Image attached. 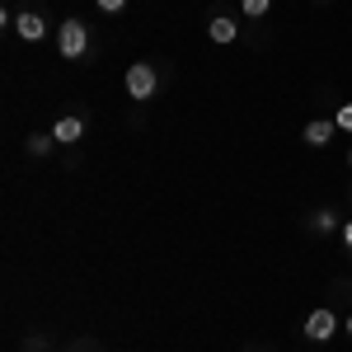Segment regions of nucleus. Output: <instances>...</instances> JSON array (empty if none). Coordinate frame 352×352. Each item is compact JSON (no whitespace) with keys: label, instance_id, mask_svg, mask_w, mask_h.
<instances>
[{"label":"nucleus","instance_id":"obj_1","mask_svg":"<svg viewBox=\"0 0 352 352\" xmlns=\"http://www.w3.org/2000/svg\"><path fill=\"white\" fill-rule=\"evenodd\" d=\"M56 52L66 56V61H80V56H89V28H85L80 19L56 24Z\"/></svg>","mask_w":352,"mask_h":352},{"label":"nucleus","instance_id":"obj_2","mask_svg":"<svg viewBox=\"0 0 352 352\" xmlns=\"http://www.w3.org/2000/svg\"><path fill=\"white\" fill-rule=\"evenodd\" d=\"M122 85H127V94H132L136 104H146V99L160 89V76H155V66H151V61H132V66H127V76H122Z\"/></svg>","mask_w":352,"mask_h":352},{"label":"nucleus","instance_id":"obj_3","mask_svg":"<svg viewBox=\"0 0 352 352\" xmlns=\"http://www.w3.org/2000/svg\"><path fill=\"white\" fill-rule=\"evenodd\" d=\"M333 333H338V315H333V310H310V315H305V338H310V343H329V338H333Z\"/></svg>","mask_w":352,"mask_h":352},{"label":"nucleus","instance_id":"obj_4","mask_svg":"<svg viewBox=\"0 0 352 352\" xmlns=\"http://www.w3.org/2000/svg\"><path fill=\"white\" fill-rule=\"evenodd\" d=\"M14 33H19L24 43H43V38H47V19H43L38 10H24V14L14 19Z\"/></svg>","mask_w":352,"mask_h":352},{"label":"nucleus","instance_id":"obj_5","mask_svg":"<svg viewBox=\"0 0 352 352\" xmlns=\"http://www.w3.org/2000/svg\"><path fill=\"white\" fill-rule=\"evenodd\" d=\"M52 136H56V146H76V141H85V118H56L52 122Z\"/></svg>","mask_w":352,"mask_h":352},{"label":"nucleus","instance_id":"obj_6","mask_svg":"<svg viewBox=\"0 0 352 352\" xmlns=\"http://www.w3.org/2000/svg\"><path fill=\"white\" fill-rule=\"evenodd\" d=\"M333 132H338V122H333V118H315V122H305V146H315V151H320V146H329V141H333Z\"/></svg>","mask_w":352,"mask_h":352},{"label":"nucleus","instance_id":"obj_7","mask_svg":"<svg viewBox=\"0 0 352 352\" xmlns=\"http://www.w3.org/2000/svg\"><path fill=\"white\" fill-rule=\"evenodd\" d=\"M207 38H212V43H235V38H240V24H235L230 14H212V24H207Z\"/></svg>","mask_w":352,"mask_h":352},{"label":"nucleus","instance_id":"obj_8","mask_svg":"<svg viewBox=\"0 0 352 352\" xmlns=\"http://www.w3.org/2000/svg\"><path fill=\"white\" fill-rule=\"evenodd\" d=\"M310 230H315V235H333V230H338V212H333V207L310 212Z\"/></svg>","mask_w":352,"mask_h":352},{"label":"nucleus","instance_id":"obj_9","mask_svg":"<svg viewBox=\"0 0 352 352\" xmlns=\"http://www.w3.org/2000/svg\"><path fill=\"white\" fill-rule=\"evenodd\" d=\"M52 146H56L52 132H33V136H28V155H38V160H43V155H52Z\"/></svg>","mask_w":352,"mask_h":352},{"label":"nucleus","instance_id":"obj_10","mask_svg":"<svg viewBox=\"0 0 352 352\" xmlns=\"http://www.w3.org/2000/svg\"><path fill=\"white\" fill-rule=\"evenodd\" d=\"M268 10H272V0H240V14H244V19H263Z\"/></svg>","mask_w":352,"mask_h":352},{"label":"nucleus","instance_id":"obj_11","mask_svg":"<svg viewBox=\"0 0 352 352\" xmlns=\"http://www.w3.org/2000/svg\"><path fill=\"white\" fill-rule=\"evenodd\" d=\"M333 122H338V132H352V104H338Z\"/></svg>","mask_w":352,"mask_h":352},{"label":"nucleus","instance_id":"obj_12","mask_svg":"<svg viewBox=\"0 0 352 352\" xmlns=\"http://www.w3.org/2000/svg\"><path fill=\"white\" fill-rule=\"evenodd\" d=\"M94 5H99L104 14H122V10H127V0H94Z\"/></svg>","mask_w":352,"mask_h":352},{"label":"nucleus","instance_id":"obj_13","mask_svg":"<svg viewBox=\"0 0 352 352\" xmlns=\"http://www.w3.org/2000/svg\"><path fill=\"white\" fill-rule=\"evenodd\" d=\"M43 348H47V343H43L38 333H33V338H24V352H43Z\"/></svg>","mask_w":352,"mask_h":352},{"label":"nucleus","instance_id":"obj_14","mask_svg":"<svg viewBox=\"0 0 352 352\" xmlns=\"http://www.w3.org/2000/svg\"><path fill=\"white\" fill-rule=\"evenodd\" d=\"M343 244H348V254H352V217L343 221Z\"/></svg>","mask_w":352,"mask_h":352},{"label":"nucleus","instance_id":"obj_15","mask_svg":"<svg viewBox=\"0 0 352 352\" xmlns=\"http://www.w3.org/2000/svg\"><path fill=\"white\" fill-rule=\"evenodd\" d=\"M343 333H352V315H348V324H343Z\"/></svg>","mask_w":352,"mask_h":352},{"label":"nucleus","instance_id":"obj_16","mask_svg":"<svg viewBox=\"0 0 352 352\" xmlns=\"http://www.w3.org/2000/svg\"><path fill=\"white\" fill-rule=\"evenodd\" d=\"M348 164H352V151H348Z\"/></svg>","mask_w":352,"mask_h":352}]
</instances>
